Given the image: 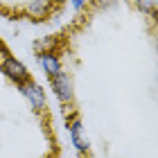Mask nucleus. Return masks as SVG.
<instances>
[{
  "instance_id": "obj_1",
  "label": "nucleus",
  "mask_w": 158,
  "mask_h": 158,
  "mask_svg": "<svg viewBox=\"0 0 158 158\" xmlns=\"http://www.w3.org/2000/svg\"><path fill=\"white\" fill-rule=\"evenodd\" d=\"M50 86H52V93L61 106H70L75 102V79L70 73L61 70L59 75L50 77Z\"/></svg>"
},
{
  "instance_id": "obj_2",
  "label": "nucleus",
  "mask_w": 158,
  "mask_h": 158,
  "mask_svg": "<svg viewBox=\"0 0 158 158\" xmlns=\"http://www.w3.org/2000/svg\"><path fill=\"white\" fill-rule=\"evenodd\" d=\"M18 93L23 95V99L27 104L32 106V111L36 113H43L48 109V97H45V90H43V86L39 81H34V79H27L18 86Z\"/></svg>"
},
{
  "instance_id": "obj_3",
  "label": "nucleus",
  "mask_w": 158,
  "mask_h": 158,
  "mask_svg": "<svg viewBox=\"0 0 158 158\" xmlns=\"http://www.w3.org/2000/svg\"><path fill=\"white\" fill-rule=\"evenodd\" d=\"M0 75H5L9 81H14L16 86H20L23 81H27V79H32L30 70H27V66L20 59H16V56L7 54L0 59Z\"/></svg>"
},
{
  "instance_id": "obj_4",
  "label": "nucleus",
  "mask_w": 158,
  "mask_h": 158,
  "mask_svg": "<svg viewBox=\"0 0 158 158\" xmlns=\"http://www.w3.org/2000/svg\"><path fill=\"white\" fill-rule=\"evenodd\" d=\"M68 133H70V142H73V147L77 149V154H88V138H86L84 133V124H81V118H73L68 120Z\"/></svg>"
},
{
  "instance_id": "obj_5",
  "label": "nucleus",
  "mask_w": 158,
  "mask_h": 158,
  "mask_svg": "<svg viewBox=\"0 0 158 158\" xmlns=\"http://www.w3.org/2000/svg\"><path fill=\"white\" fill-rule=\"evenodd\" d=\"M36 56H39V66H41L43 73L48 75V79L54 77V75H59L61 70H63V63H61L59 52H41Z\"/></svg>"
},
{
  "instance_id": "obj_6",
  "label": "nucleus",
  "mask_w": 158,
  "mask_h": 158,
  "mask_svg": "<svg viewBox=\"0 0 158 158\" xmlns=\"http://www.w3.org/2000/svg\"><path fill=\"white\" fill-rule=\"evenodd\" d=\"M52 14V0H32L25 7V16L32 20H45Z\"/></svg>"
},
{
  "instance_id": "obj_7",
  "label": "nucleus",
  "mask_w": 158,
  "mask_h": 158,
  "mask_svg": "<svg viewBox=\"0 0 158 158\" xmlns=\"http://www.w3.org/2000/svg\"><path fill=\"white\" fill-rule=\"evenodd\" d=\"M56 45H59V39L56 36H43L41 41L34 43V50H36V54H41V52H56Z\"/></svg>"
},
{
  "instance_id": "obj_8",
  "label": "nucleus",
  "mask_w": 158,
  "mask_h": 158,
  "mask_svg": "<svg viewBox=\"0 0 158 158\" xmlns=\"http://www.w3.org/2000/svg\"><path fill=\"white\" fill-rule=\"evenodd\" d=\"M133 2H135V9H138V11L149 14V16H156L158 0H133Z\"/></svg>"
},
{
  "instance_id": "obj_9",
  "label": "nucleus",
  "mask_w": 158,
  "mask_h": 158,
  "mask_svg": "<svg viewBox=\"0 0 158 158\" xmlns=\"http://www.w3.org/2000/svg\"><path fill=\"white\" fill-rule=\"evenodd\" d=\"M68 2H70V9L79 14V11H84L86 7H88V5L93 2V0H68Z\"/></svg>"
},
{
  "instance_id": "obj_10",
  "label": "nucleus",
  "mask_w": 158,
  "mask_h": 158,
  "mask_svg": "<svg viewBox=\"0 0 158 158\" xmlns=\"http://www.w3.org/2000/svg\"><path fill=\"white\" fill-rule=\"evenodd\" d=\"M7 54H9V48H7V43H5L2 39H0V59H2V56H7Z\"/></svg>"
}]
</instances>
